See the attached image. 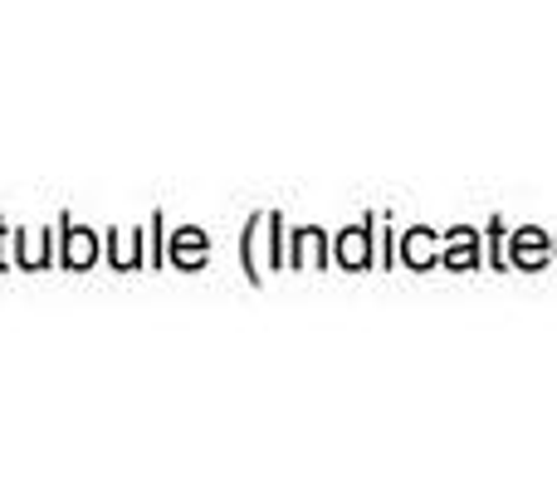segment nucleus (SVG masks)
Segmentation results:
<instances>
[{"mask_svg":"<svg viewBox=\"0 0 557 488\" xmlns=\"http://www.w3.org/2000/svg\"><path fill=\"white\" fill-rule=\"evenodd\" d=\"M343 259H347V264H362V259H367V249H362V240H357V235L343 245Z\"/></svg>","mask_w":557,"mask_h":488,"instance_id":"f257e3e1","label":"nucleus"}]
</instances>
